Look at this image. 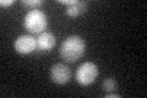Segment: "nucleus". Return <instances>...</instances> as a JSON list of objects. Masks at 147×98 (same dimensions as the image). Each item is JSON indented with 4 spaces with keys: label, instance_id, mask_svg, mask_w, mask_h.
<instances>
[{
    "label": "nucleus",
    "instance_id": "f257e3e1",
    "mask_svg": "<svg viewBox=\"0 0 147 98\" xmlns=\"http://www.w3.org/2000/svg\"><path fill=\"white\" fill-rule=\"evenodd\" d=\"M85 52V39L77 34L69 36L66 39H64L60 45V49H59V54H60L61 59H64V62L66 63H76L77 60L84 57Z\"/></svg>",
    "mask_w": 147,
    "mask_h": 98
},
{
    "label": "nucleus",
    "instance_id": "f03ea898",
    "mask_svg": "<svg viewBox=\"0 0 147 98\" xmlns=\"http://www.w3.org/2000/svg\"><path fill=\"white\" fill-rule=\"evenodd\" d=\"M48 26L47 15L42 10H31L24 17V27L32 34H40L45 32Z\"/></svg>",
    "mask_w": 147,
    "mask_h": 98
},
{
    "label": "nucleus",
    "instance_id": "7ed1b4c3",
    "mask_svg": "<svg viewBox=\"0 0 147 98\" xmlns=\"http://www.w3.org/2000/svg\"><path fill=\"white\" fill-rule=\"evenodd\" d=\"M98 72V66L94 63L86 62L77 68L75 72V78L81 86H90L96 81Z\"/></svg>",
    "mask_w": 147,
    "mask_h": 98
},
{
    "label": "nucleus",
    "instance_id": "20e7f679",
    "mask_svg": "<svg viewBox=\"0 0 147 98\" xmlns=\"http://www.w3.org/2000/svg\"><path fill=\"white\" fill-rule=\"evenodd\" d=\"M72 72L67 65L63 63L54 64L50 69V78L57 85H65L71 80Z\"/></svg>",
    "mask_w": 147,
    "mask_h": 98
},
{
    "label": "nucleus",
    "instance_id": "39448f33",
    "mask_svg": "<svg viewBox=\"0 0 147 98\" xmlns=\"http://www.w3.org/2000/svg\"><path fill=\"white\" fill-rule=\"evenodd\" d=\"M13 48L20 54H24V55L31 54L37 49L36 38L32 34H21L16 38L15 43H13Z\"/></svg>",
    "mask_w": 147,
    "mask_h": 98
},
{
    "label": "nucleus",
    "instance_id": "423d86ee",
    "mask_svg": "<svg viewBox=\"0 0 147 98\" xmlns=\"http://www.w3.org/2000/svg\"><path fill=\"white\" fill-rule=\"evenodd\" d=\"M36 42H37V50L49 52V50H52L54 48L55 43H57V38L50 32H42L36 38Z\"/></svg>",
    "mask_w": 147,
    "mask_h": 98
},
{
    "label": "nucleus",
    "instance_id": "0eeeda50",
    "mask_svg": "<svg viewBox=\"0 0 147 98\" xmlns=\"http://www.w3.org/2000/svg\"><path fill=\"white\" fill-rule=\"evenodd\" d=\"M88 9V4L86 1H77L75 5H71V6H66V10H65V15L69 17H79L81 16L82 14H85Z\"/></svg>",
    "mask_w": 147,
    "mask_h": 98
},
{
    "label": "nucleus",
    "instance_id": "6e6552de",
    "mask_svg": "<svg viewBox=\"0 0 147 98\" xmlns=\"http://www.w3.org/2000/svg\"><path fill=\"white\" fill-rule=\"evenodd\" d=\"M102 90L105 93L115 92L118 90V82L114 77H105L102 82Z\"/></svg>",
    "mask_w": 147,
    "mask_h": 98
},
{
    "label": "nucleus",
    "instance_id": "1a4fd4ad",
    "mask_svg": "<svg viewBox=\"0 0 147 98\" xmlns=\"http://www.w3.org/2000/svg\"><path fill=\"white\" fill-rule=\"evenodd\" d=\"M42 4H43L42 0H22L21 1V5L25 6L26 9H30V11L31 10H37Z\"/></svg>",
    "mask_w": 147,
    "mask_h": 98
},
{
    "label": "nucleus",
    "instance_id": "9d476101",
    "mask_svg": "<svg viewBox=\"0 0 147 98\" xmlns=\"http://www.w3.org/2000/svg\"><path fill=\"white\" fill-rule=\"evenodd\" d=\"M13 3H15L13 0H1V1H0V5H1V7H7V6L12 5Z\"/></svg>",
    "mask_w": 147,
    "mask_h": 98
},
{
    "label": "nucleus",
    "instance_id": "9b49d317",
    "mask_svg": "<svg viewBox=\"0 0 147 98\" xmlns=\"http://www.w3.org/2000/svg\"><path fill=\"white\" fill-rule=\"evenodd\" d=\"M120 96L115 92H109V93H105V98H119Z\"/></svg>",
    "mask_w": 147,
    "mask_h": 98
}]
</instances>
